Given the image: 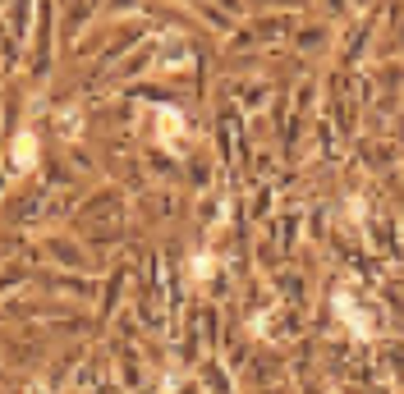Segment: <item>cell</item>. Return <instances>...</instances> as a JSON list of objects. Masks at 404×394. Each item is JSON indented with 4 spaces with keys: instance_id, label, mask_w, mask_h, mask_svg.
Listing matches in <instances>:
<instances>
[{
    "instance_id": "obj_1",
    "label": "cell",
    "mask_w": 404,
    "mask_h": 394,
    "mask_svg": "<svg viewBox=\"0 0 404 394\" xmlns=\"http://www.w3.org/2000/svg\"><path fill=\"white\" fill-rule=\"evenodd\" d=\"M32 156H37V137H32V133H18V137H14V166L28 170Z\"/></svg>"
}]
</instances>
